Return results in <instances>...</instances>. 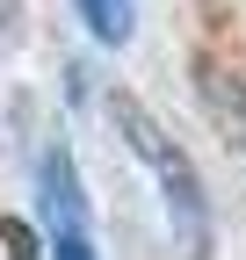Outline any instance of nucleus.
Masks as SVG:
<instances>
[{
  "mask_svg": "<svg viewBox=\"0 0 246 260\" xmlns=\"http://www.w3.org/2000/svg\"><path fill=\"white\" fill-rule=\"evenodd\" d=\"M109 116H116L123 138H131V152L152 167V181H160V195H167V217H174L181 246H189V253H210V210H203V181H196V167H189V152H181L167 130L131 102V94H109Z\"/></svg>",
  "mask_w": 246,
  "mask_h": 260,
  "instance_id": "1",
  "label": "nucleus"
},
{
  "mask_svg": "<svg viewBox=\"0 0 246 260\" xmlns=\"http://www.w3.org/2000/svg\"><path fill=\"white\" fill-rule=\"evenodd\" d=\"M44 224H51V260H95L87 195H80V174H73V152L66 145L44 152Z\"/></svg>",
  "mask_w": 246,
  "mask_h": 260,
  "instance_id": "2",
  "label": "nucleus"
},
{
  "mask_svg": "<svg viewBox=\"0 0 246 260\" xmlns=\"http://www.w3.org/2000/svg\"><path fill=\"white\" fill-rule=\"evenodd\" d=\"M73 8H80V22L95 29L102 44H123L138 29V0H73Z\"/></svg>",
  "mask_w": 246,
  "mask_h": 260,
  "instance_id": "3",
  "label": "nucleus"
},
{
  "mask_svg": "<svg viewBox=\"0 0 246 260\" xmlns=\"http://www.w3.org/2000/svg\"><path fill=\"white\" fill-rule=\"evenodd\" d=\"M0 260H37V253H29V232H22V224H0Z\"/></svg>",
  "mask_w": 246,
  "mask_h": 260,
  "instance_id": "4",
  "label": "nucleus"
}]
</instances>
